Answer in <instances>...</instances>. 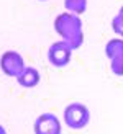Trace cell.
<instances>
[{"mask_svg":"<svg viewBox=\"0 0 123 134\" xmlns=\"http://www.w3.org/2000/svg\"><path fill=\"white\" fill-rule=\"evenodd\" d=\"M41 2H46V0H41Z\"/></svg>","mask_w":123,"mask_h":134,"instance_id":"4fadbf2b","label":"cell"},{"mask_svg":"<svg viewBox=\"0 0 123 134\" xmlns=\"http://www.w3.org/2000/svg\"><path fill=\"white\" fill-rule=\"evenodd\" d=\"M112 28H113V31L117 33L118 36H121V39H123V16L120 15V13L112 20Z\"/></svg>","mask_w":123,"mask_h":134,"instance_id":"30bf717a","label":"cell"},{"mask_svg":"<svg viewBox=\"0 0 123 134\" xmlns=\"http://www.w3.org/2000/svg\"><path fill=\"white\" fill-rule=\"evenodd\" d=\"M64 7L67 8V12L82 15L87 10V0H64Z\"/></svg>","mask_w":123,"mask_h":134,"instance_id":"ba28073f","label":"cell"},{"mask_svg":"<svg viewBox=\"0 0 123 134\" xmlns=\"http://www.w3.org/2000/svg\"><path fill=\"white\" fill-rule=\"evenodd\" d=\"M105 54L108 59H113L123 54V39H110L105 46Z\"/></svg>","mask_w":123,"mask_h":134,"instance_id":"52a82bcc","label":"cell"},{"mask_svg":"<svg viewBox=\"0 0 123 134\" xmlns=\"http://www.w3.org/2000/svg\"><path fill=\"white\" fill-rule=\"evenodd\" d=\"M110 67H112V72L115 74V75L123 77V54L110 59Z\"/></svg>","mask_w":123,"mask_h":134,"instance_id":"9c48e42d","label":"cell"},{"mask_svg":"<svg viewBox=\"0 0 123 134\" xmlns=\"http://www.w3.org/2000/svg\"><path fill=\"white\" fill-rule=\"evenodd\" d=\"M0 69L8 77H18L25 70V61L17 51H5L0 57Z\"/></svg>","mask_w":123,"mask_h":134,"instance_id":"3957f363","label":"cell"},{"mask_svg":"<svg viewBox=\"0 0 123 134\" xmlns=\"http://www.w3.org/2000/svg\"><path fill=\"white\" fill-rule=\"evenodd\" d=\"M54 30L72 49H77L84 43V33H82V21L76 13H61L54 20Z\"/></svg>","mask_w":123,"mask_h":134,"instance_id":"6da1fadb","label":"cell"},{"mask_svg":"<svg viewBox=\"0 0 123 134\" xmlns=\"http://www.w3.org/2000/svg\"><path fill=\"white\" fill-rule=\"evenodd\" d=\"M90 121V111L84 103H69L64 108V123L71 129H82Z\"/></svg>","mask_w":123,"mask_h":134,"instance_id":"7a4b0ae2","label":"cell"},{"mask_svg":"<svg viewBox=\"0 0 123 134\" xmlns=\"http://www.w3.org/2000/svg\"><path fill=\"white\" fill-rule=\"evenodd\" d=\"M118 13H120V15L123 16V7H121V8H120V12H118Z\"/></svg>","mask_w":123,"mask_h":134,"instance_id":"7c38bea8","label":"cell"},{"mask_svg":"<svg viewBox=\"0 0 123 134\" xmlns=\"http://www.w3.org/2000/svg\"><path fill=\"white\" fill-rule=\"evenodd\" d=\"M39 80H41L39 70L35 67H25V70L17 77V82L25 88H35L39 83Z\"/></svg>","mask_w":123,"mask_h":134,"instance_id":"8992f818","label":"cell"},{"mask_svg":"<svg viewBox=\"0 0 123 134\" xmlns=\"http://www.w3.org/2000/svg\"><path fill=\"white\" fill-rule=\"evenodd\" d=\"M35 134H61V123L53 113H43L35 121Z\"/></svg>","mask_w":123,"mask_h":134,"instance_id":"5b68a950","label":"cell"},{"mask_svg":"<svg viewBox=\"0 0 123 134\" xmlns=\"http://www.w3.org/2000/svg\"><path fill=\"white\" fill-rule=\"evenodd\" d=\"M72 48L66 41H58L49 46L48 49V61L51 62V65L54 67H66L67 64L71 62V57H72Z\"/></svg>","mask_w":123,"mask_h":134,"instance_id":"277c9868","label":"cell"},{"mask_svg":"<svg viewBox=\"0 0 123 134\" xmlns=\"http://www.w3.org/2000/svg\"><path fill=\"white\" fill-rule=\"evenodd\" d=\"M0 134H7V131H5L3 126H0Z\"/></svg>","mask_w":123,"mask_h":134,"instance_id":"8fae6325","label":"cell"}]
</instances>
